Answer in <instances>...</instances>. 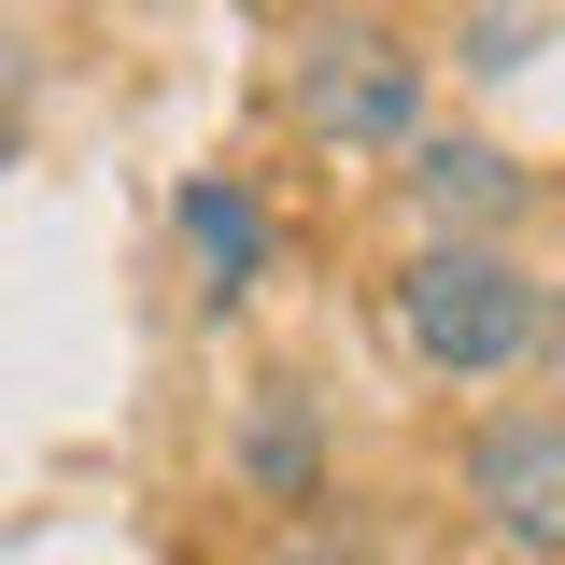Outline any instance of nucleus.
Returning <instances> with one entry per match:
<instances>
[{
    "mask_svg": "<svg viewBox=\"0 0 565 565\" xmlns=\"http://www.w3.org/2000/svg\"><path fill=\"white\" fill-rule=\"evenodd\" d=\"M396 340L438 382H509V367L552 353V297L509 269V241H424L396 269Z\"/></svg>",
    "mask_w": 565,
    "mask_h": 565,
    "instance_id": "f257e3e1",
    "label": "nucleus"
},
{
    "mask_svg": "<svg viewBox=\"0 0 565 565\" xmlns=\"http://www.w3.org/2000/svg\"><path fill=\"white\" fill-rule=\"evenodd\" d=\"M297 128L340 141V156H396L424 128V71L396 29H311L297 43Z\"/></svg>",
    "mask_w": 565,
    "mask_h": 565,
    "instance_id": "f03ea898",
    "label": "nucleus"
},
{
    "mask_svg": "<svg viewBox=\"0 0 565 565\" xmlns=\"http://www.w3.org/2000/svg\"><path fill=\"white\" fill-rule=\"evenodd\" d=\"M467 509H481L509 552H552L565 565V424L494 411L481 438H467Z\"/></svg>",
    "mask_w": 565,
    "mask_h": 565,
    "instance_id": "7ed1b4c3",
    "label": "nucleus"
},
{
    "mask_svg": "<svg viewBox=\"0 0 565 565\" xmlns=\"http://www.w3.org/2000/svg\"><path fill=\"white\" fill-rule=\"evenodd\" d=\"M411 199L452 226V241H481V226H509L523 212V170L494 156V141H424V170H411Z\"/></svg>",
    "mask_w": 565,
    "mask_h": 565,
    "instance_id": "20e7f679",
    "label": "nucleus"
},
{
    "mask_svg": "<svg viewBox=\"0 0 565 565\" xmlns=\"http://www.w3.org/2000/svg\"><path fill=\"white\" fill-rule=\"evenodd\" d=\"M311 467H326V438H311V411H297V382H269V411L241 424V481L255 494H311Z\"/></svg>",
    "mask_w": 565,
    "mask_h": 565,
    "instance_id": "39448f33",
    "label": "nucleus"
},
{
    "mask_svg": "<svg viewBox=\"0 0 565 565\" xmlns=\"http://www.w3.org/2000/svg\"><path fill=\"white\" fill-rule=\"evenodd\" d=\"M184 241L212 255V282H255V269H269V226H255L241 184H184Z\"/></svg>",
    "mask_w": 565,
    "mask_h": 565,
    "instance_id": "423d86ee",
    "label": "nucleus"
}]
</instances>
